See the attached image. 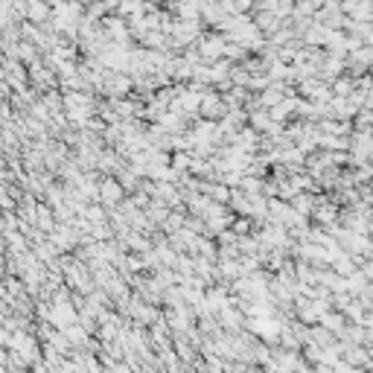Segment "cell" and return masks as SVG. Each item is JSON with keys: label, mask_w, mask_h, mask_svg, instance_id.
Segmentation results:
<instances>
[{"label": "cell", "mask_w": 373, "mask_h": 373, "mask_svg": "<svg viewBox=\"0 0 373 373\" xmlns=\"http://www.w3.org/2000/svg\"><path fill=\"white\" fill-rule=\"evenodd\" d=\"M225 114H228V108H225V103H222L219 91H207V93L202 96V103H198V117H202V120H213V122H219Z\"/></svg>", "instance_id": "cell-1"}, {"label": "cell", "mask_w": 373, "mask_h": 373, "mask_svg": "<svg viewBox=\"0 0 373 373\" xmlns=\"http://www.w3.org/2000/svg\"><path fill=\"white\" fill-rule=\"evenodd\" d=\"M122 198H126V193L117 184V178H99V205L105 210H114Z\"/></svg>", "instance_id": "cell-2"}, {"label": "cell", "mask_w": 373, "mask_h": 373, "mask_svg": "<svg viewBox=\"0 0 373 373\" xmlns=\"http://www.w3.org/2000/svg\"><path fill=\"white\" fill-rule=\"evenodd\" d=\"M341 362L350 365V367H365V370H370V347L344 344V347H341Z\"/></svg>", "instance_id": "cell-3"}, {"label": "cell", "mask_w": 373, "mask_h": 373, "mask_svg": "<svg viewBox=\"0 0 373 373\" xmlns=\"http://www.w3.org/2000/svg\"><path fill=\"white\" fill-rule=\"evenodd\" d=\"M50 15H53V9H50L47 0H30L27 4V23H33V27H44V23H50Z\"/></svg>", "instance_id": "cell-4"}, {"label": "cell", "mask_w": 373, "mask_h": 373, "mask_svg": "<svg viewBox=\"0 0 373 373\" xmlns=\"http://www.w3.org/2000/svg\"><path fill=\"white\" fill-rule=\"evenodd\" d=\"M33 228H35V231H41L44 236H47L50 231H53V228H56L53 207H47L44 202H38V205H35V216H33Z\"/></svg>", "instance_id": "cell-5"}, {"label": "cell", "mask_w": 373, "mask_h": 373, "mask_svg": "<svg viewBox=\"0 0 373 373\" xmlns=\"http://www.w3.org/2000/svg\"><path fill=\"white\" fill-rule=\"evenodd\" d=\"M315 205H318V195H312V193H297V195H292V202H289V207L297 216H304V219H309V213L315 210Z\"/></svg>", "instance_id": "cell-6"}, {"label": "cell", "mask_w": 373, "mask_h": 373, "mask_svg": "<svg viewBox=\"0 0 373 373\" xmlns=\"http://www.w3.org/2000/svg\"><path fill=\"white\" fill-rule=\"evenodd\" d=\"M228 210H231L234 216H248V219H251V198H248L245 193H239V190H231Z\"/></svg>", "instance_id": "cell-7"}, {"label": "cell", "mask_w": 373, "mask_h": 373, "mask_svg": "<svg viewBox=\"0 0 373 373\" xmlns=\"http://www.w3.org/2000/svg\"><path fill=\"white\" fill-rule=\"evenodd\" d=\"M62 335H64V341L73 347V350H79V347H85L88 341H91V333H85L79 324H67L64 330H59Z\"/></svg>", "instance_id": "cell-8"}, {"label": "cell", "mask_w": 373, "mask_h": 373, "mask_svg": "<svg viewBox=\"0 0 373 373\" xmlns=\"http://www.w3.org/2000/svg\"><path fill=\"white\" fill-rule=\"evenodd\" d=\"M318 327H324V330H330L335 338H338V333L347 327V321H344V315L341 312H335V309H330V312H324L318 318Z\"/></svg>", "instance_id": "cell-9"}, {"label": "cell", "mask_w": 373, "mask_h": 373, "mask_svg": "<svg viewBox=\"0 0 373 373\" xmlns=\"http://www.w3.org/2000/svg\"><path fill=\"white\" fill-rule=\"evenodd\" d=\"M335 341H338V338H335L330 330L318 327V324L309 327V344H315V347H330V344H335Z\"/></svg>", "instance_id": "cell-10"}, {"label": "cell", "mask_w": 373, "mask_h": 373, "mask_svg": "<svg viewBox=\"0 0 373 373\" xmlns=\"http://www.w3.org/2000/svg\"><path fill=\"white\" fill-rule=\"evenodd\" d=\"M356 88H353V79L347 76V73H341V76H335L333 82H330V93L333 96H350Z\"/></svg>", "instance_id": "cell-11"}, {"label": "cell", "mask_w": 373, "mask_h": 373, "mask_svg": "<svg viewBox=\"0 0 373 373\" xmlns=\"http://www.w3.org/2000/svg\"><path fill=\"white\" fill-rule=\"evenodd\" d=\"M79 219H85L88 225H99V222H105V207L103 205H85Z\"/></svg>", "instance_id": "cell-12"}, {"label": "cell", "mask_w": 373, "mask_h": 373, "mask_svg": "<svg viewBox=\"0 0 373 373\" xmlns=\"http://www.w3.org/2000/svg\"><path fill=\"white\" fill-rule=\"evenodd\" d=\"M231 231H234L236 236H251V234H254V222L248 219V216H234Z\"/></svg>", "instance_id": "cell-13"}, {"label": "cell", "mask_w": 373, "mask_h": 373, "mask_svg": "<svg viewBox=\"0 0 373 373\" xmlns=\"http://www.w3.org/2000/svg\"><path fill=\"white\" fill-rule=\"evenodd\" d=\"M12 315V309H9V301L6 297H0V324H4V321Z\"/></svg>", "instance_id": "cell-14"}, {"label": "cell", "mask_w": 373, "mask_h": 373, "mask_svg": "<svg viewBox=\"0 0 373 373\" xmlns=\"http://www.w3.org/2000/svg\"><path fill=\"white\" fill-rule=\"evenodd\" d=\"M108 370H114V373H132V370H129L126 365H122V362H114V365H111Z\"/></svg>", "instance_id": "cell-15"}, {"label": "cell", "mask_w": 373, "mask_h": 373, "mask_svg": "<svg viewBox=\"0 0 373 373\" xmlns=\"http://www.w3.org/2000/svg\"><path fill=\"white\" fill-rule=\"evenodd\" d=\"M140 373H163V367H158V365H143Z\"/></svg>", "instance_id": "cell-16"}, {"label": "cell", "mask_w": 373, "mask_h": 373, "mask_svg": "<svg viewBox=\"0 0 373 373\" xmlns=\"http://www.w3.org/2000/svg\"><path fill=\"white\" fill-rule=\"evenodd\" d=\"M6 341H9V333H6L4 324H0V347H6Z\"/></svg>", "instance_id": "cell-17"}, {"label": "cell", "mask_w": 373, "mask_h": 373, "mask_svg": "<svg viewBox=\"0 0 373 373\" xmlns=\"http://www.w3.org/2000/svg\"><path fill=\"white\" fill-rule=\"evenodd\" d=\"M0 297H6V286H4V275H0Z\"/></svg>", "instance_id": "cell-18"}]
</instances>
